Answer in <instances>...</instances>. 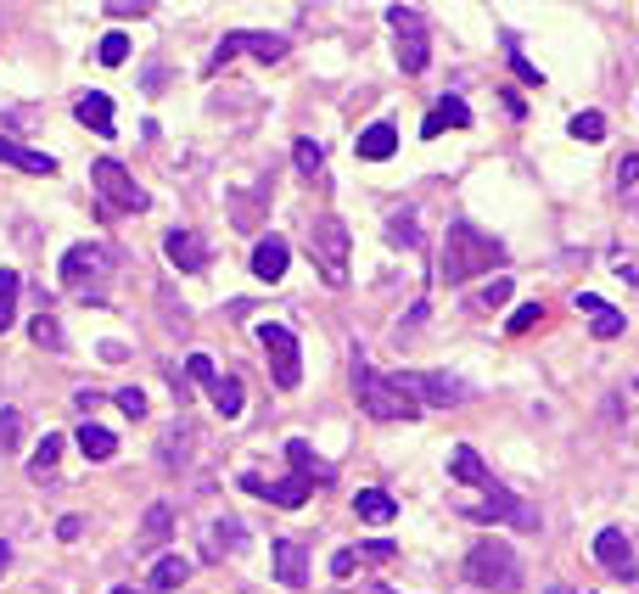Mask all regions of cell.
Here are the masks:
<instances>
[{"instance_id":"1","label":"cell","mask_w":639,"mask_h":594,"mask_svg":"<svg viewBox=\"0 0 639 594\" xmlns=\"http://www.w3.org/2000/svg\"><path fill=\"white\" fill-rule=\"evenodd\" d=\"M494 264H505V241H494L488 230H477L471 219H455L449 236H443V281L449 286H466L477 275H488Z\"/></svg>"},{"instance_id":"2","label":"cell","mask_w":639,"mask_h":594,"mask_svg":"<svg viewBox=\"0 0 639 594\" xmlns=\"http://www.w3.org/2000/svg\"><path fill=\"white\" fill-rule=\"evenodd\" d=\"M466 578L477 583V589L511 594V589H522V555H516L505 538H477L466 550Z\"/></svg>"},{"instance_id":"3","label":"cell","mask_w":639,"mask_h":594,"mask_svg":"<svg viewBox=\"0 0 639 594\" xmlns=\"http://www.w3.org/2000/svg\"><path fill=\"white\" fill-rule=\"evenodd\" d=\"M354 393H359V410H365L370 421H415V415H421L410 387H398L393 376H382V370H370V365L354 370Z\"/></svg>"},{"instance_id":"4","label":"cell","mask_w":639,"mask_h":594,"mask_svg":"<svg viewBox=\"0 0 639 594\" xmlns=\"http://www.w3.org/2000/svg\"><path fill=\"white\" fill-rule=\"evenodd\" d=\"M309 253L326 275V286H348V225H342L337 213H320L309 225Z\"/></svg>"},{"instance_id":"5","label":"cell","mask_w":639,"mask_h":594,"mask_svg":"<svg viewBox=\"0 0 639 594\" xmlns=\"http://www.w3.org/2000/svg\"><path fill=\"white\" fill-rule=\"evenodd\" d=\"M90 185L101 191V202H107L113 213H146V202H152L118 157H96V163H90Z\"/></svg>"},{"instance_id":"6","label":"cell","mask_w":639,"mask_h":594,"mask_svg":"<svg viewBox=\"0 0 639 594\" xmlns=\"http://www.w3.org/2000/svg\"><path fill=\"white\" fill-rule=\"evenodd\" d=\"M258 342H264V354H270L275 387H281V393H292V387L303 382V348H298V337H292V326L264 320V326H258Z\"/></svg>"},{"instance_id":"7","label":"cell","mask_w":639,"mask_h":594,"mask_svg":"<svg viewBox=\"0 0 639 594\" xmlns=\"http://www.w3.org/2000/svg\"><path fill=\"white\" fill-rule=\"evenodd\" d=\"M477 522H511L516 533H539V510L527 505V499H516L511 488H499V482H488L483 488V505L471 510Z\"/></svg>"},{"instance_id":"8","label":"cell","mask_w":639,"mask_h":594,"mask_svg":"<svg viewBox=\"0 0 639 594\" xmlns=\"http://www.w3.org/2000/svg\"><path fill=\"white\" fill-rule=\"evenodd\" d=\"M398 387H410L415 404H460L466 398V382H455V376H443V370H404V376H393Z\"/></svg>"},{"instance_id":"9","label":"cell","mask_w":639,"mask_h":594,"mask_svg":"<svg viewBox=\"0 0 639 594\" xmlns=\"http://www.w3.org/2000/svg\"><path fill=\"white\" fill-rule=\"evenodd\" d=\"M107 269H113V253H107L101 241H79V247H68V253H62L57 275H62V286H85V281H101Z\"/></svg>"},{"instance_id":"10","label":"cell","mask_w":639,"mask_h":594,"mask_svg":"<svg viewBox=\"0 0 639 594\" xmlns=\"http://www.w3.org/2000/svg\"><path fill=\"white\" fill-rule=\"evenodd\" d=\"M236 51H253L258 62H281L292 45H286V34H225V40H219V51H213V68H225Z\"/></svg>"},{"instance_id":"11","label":"cell","mask_w":639,"mask_h":594,"mask_svg":"<svg viewBox=\"0 0 639 594\" xmlns=\"http://www.w3.org/2000/svg\"><path fill=\"white\" fill-rule=\"evenodd\" d=\"M595 561L606 566L611 578H623V583L639 578V561H634V550H628L623 527H600V533H595Z\"/></svg>"},{"instance_id":"12","label":"cell","mask_w":639,"mask_h":594,"mask_svg":"<svg viewBox=\"0 0 639 594\" xmlns=\"http://www.w3.org/2000/svg\"><path fill=\"white\" fill-rule=\"evenodd\" d=\"M466 124H471L466 101H460V96H438V101H432V113L421 118V135H426V141H438L443 129H466Z\"/></svg>"},{"instance_id":"13","label":"cell","mask_w":639,"mask_h":594,"mask_svg":"<svg viewBox=\"0 0 639 594\" xmlns=\"http://www.w3.org/2000/svg\"><path fill=\"white\" fill-rule=\"evenodd\" d=\"M163 253H169V264H174V269H185V275L208 269V247H202L191 230H169V236H163Z\"/></svg>"},{"instance_id":"14","label":"cell","mask_w":639,"mask_h":594,"mask_svg":"<svg viewBox=\"0 0 639 594\" xmlns=\"http://www.w3.org/2000/svg\"><path fill=\"white\" fill-rule=\"evenodd\" d=\"M286 264H292V247H286L281 236H258V247H253V275L258 281H281Z\"/></svg>"},{"instance_id":"15","label":"cell","mask_w":639,"mask_h":594,"mask_svg":"<svg viewBox=\"0 0 639 594\" xmlns=\"http://www.w3.org/2000/svg\"><path fill=\"white\" fill-rule=\"evenodd\" d=\"M0 163L17 174H57V157H45V152H29V146H17L12 135H0Z\"/></svg>"},{"instance_id":"16","label":"cell","mask_w":639,"mask_h":594,"mask_svg":"<svg viewBox=\"0 0 639 594\" xmlns=\"http://www.w3.org/2000/svg\"><path fill=\"white\" fill-rule=\"evenodd\" d=\"M572 303H578V309L589 314V326H595V337H600V342H611L617 331H623V314L611 309V303H600L595 292H572Z\"/></svg>"},{"instance_id":"17","label":"cell","mask_w":639,"mask_h":594,"mask_svg":"<svg viewBox=\"0 0 639 594\" xmlns=\"http://www.w3.org/2000/svg\"><path fill=\"white\" fill-rule=\"evenodd\" d=\"M398 152V129L387 124H370V129H359V157H365V163H387V157Z\"/></svg>"},{"instance_id":"18","label":"cell","mask_w":639,"mask_h":594,"mask_svg":"<svg viewBox=\"0 0 639 594\" xmlns=\"http://www.w3.org/2000/svg\"><path fill=\"white\" fill-rule=\"evenodd\" d=\"M275 578H281L286 589H303V583H309V561H303V550L292 544V538L275 544Z\"/></svg>"},{"instance_id":"19","label":"cell","mask_w":639,"mask_h":594,"mask_svg":"<svg viewBox=\"0 0 639 594\" xmlns=\"http://www.w3.org/2000/svg\"><path fill=\"white\" fill-rule=\"evenodd\" d=\"M73 113H79V124H85V129H96L101 141L113 135V101L101 96V90H90V96H79V107H73Z\"/></svg>"},{"instance_id":"20","label":"cell","mask_w":639,"mask_h":594,"mask_svg":"<svg viewBox=\"0 0 639 594\" xmlns=\"http://www.w3.org/2000/svg\"><path fill=\"white\" fill-rule=\"evenodd\" d=\"M354 516H359V522L382 527V522H393V516H398V505H393V494H382V488H359V494H354Z\"/></svg>"},{"instance_id":"21","label":"cell","mask_w":639,"mask_h":594,"mask_svg":"<svg viewBox=\"0 0 639 594\" xmlns=\"http://www.w3.org/2000/svg\"><path fill=\"white\" fill-rule=\"evenodd\" d=\"M185 578H191V561H185V555H157V561H152V578H146V589L163 594V589H180Z\"/></svg>"},{"instance_id":"22","label":"cell","mask_w":639,"mask_h":594,"mask_svg":"<svg viewBox=\"0 0 639 594\" xmlns=\"http://www.w3.org/2000/svg\"><path fill=\"white\" fill-rule=\"evenodd\" d=\"M426 57H432V45H426V23H421V29H398V68L421 73Z\"/></svg>"},{"instance_id":"23","label":"cell","mask_w":639,"mask_h":594,"mask_svg":"<svg viewBox=\"0 0 639 594\" xmlns=\"http://www.w3.org/2000/svg\"><path fill=\"white\" fill-rule=\"evenodd\" d=\"M449 477L455 482H471V488H488V471H483V460H477V449H466V443H455V449H449Z\"/></svg>"},{"instance_id":"24","label":"cell","mask_w":639,"mask_h":594,"mask_svg":"<svg viewBox=\"0 0 639 594\" xmlns=\"http://www.w3.org/2000/svg\"><path fill=\"white\" fill-rule=\"evenodd\" d=\"M208 398H213V410L225 415H242V404H247V393H242V382H236V376H213L208 382Z\"/></svg>"},{"instance_id":"25","label":"cell","mask_w":639,"mask_h":594,"mask_svg":"<svg viewBox=\"0 0 639 594\" xmlns=\"http://www.w3.org/2000/svg\"><path fill=\"white\" fill-rule=\"evenodd\" d=\"M79 449H85V460H113V454H118V438L107 432V426L85 421V426H79Z\"/></svg>"},{"instance_id":"26","label":"cell","mask_w":639,"mask_h":594,"mask_svg":"<svg viewBox=\"0 0 639 594\" xmlns=\"http://www.w3.org/2000/svg\"><path fill=\"white\" fill-rule=\"evenodd\" d=\"M286 460H292V471H298V477H309V482H331V466H320V460H314V449H309L303 438L286 443Z\"/></svg>"},{"instance_id":"27","label":"cell","mask_w":639,"mask_h":594,"mask_svg":"<svg viewBox=\"0 0 639 594\" xmlns=\"http://www.w3.org/2000/svg\"><path fill=\"white\" fill-rule=\"evenodd\" d=\"M169 533H174V505H152L146 510V522H141V544L152 550V544H163Z\"/></svg>"},{"instance_id":"28","label":"cell","mask_w":639,"mask_h":594,"mask_svg":"<svg viewBox=\"0 0 639 594\" xmlns=\"http://www.w3.org/2000/svg\"><path fill=\"white\" fill-rule=\"evenodd\" d=\"M57 460H62V438H57V432H45L40 449H34V460H29V477H34V482H45Z\"/></svg>"},{"instance_id":"29","label":"cell","mask_w":639,"mask_h":594,"mask_svg":"<svg viewBox=\"0 0 639 594\" xmlns=\"http://www.w3.org/2000/svg\"><path fill=\"white\" fill-rule=\"evenodd\" d=\"M124 57H129V34L124 29H107V34H101V45H96V62H101V68H118Z\"/></svg>"},{"instance_id":"30","label":"cell","mask_w":639,"mask_h":594,"mask_svg":"<svg viewBox=\"0 0 639 594\" xmlns=\"http://www.w3.org/2000/svg\"><path fill=\"white\" fill-rule=\"evenodd\" d=\"M17 292H23L17 269H0V331L12 326V314H17Z\"/></svg>"},{"instance_id":"31","label":"cell","mask_w":639,"mask_h":594,"mask_svg":"<svg viewBox=\"0 0 639 594\" xmlns=\"http://www.w3.org/2000/svg\"><path fill=\"white\" fill-rule=\"evenodd\" d=\"M292 157H298V169H303V174H320V169H326V146L314 141V135H303V141L292 146Z\"/></svg>"},{"instance_id":"32","label":"cell","mask_w":639,"mask_h":594,"mask_svg":"<svg viewBox=\"0 0 639 594\" xmlns=\"http://www.w3.org/2000/svg\"><path fill=\"white\" fill-rule=\"evenodd\" d=\"M567 129H572V141H600V135H606V118L600 113H572Z\"/></svg>"},{"instance_id":"33","label":"cell","mask_w":639,"mask_h":594,"mask_svg":"<svg viewBox=\"0 0 639 594\" xmlns=\"http://www.w3.org/2000/svg\"><path fill=\"white\" fill-rule=\"evenodd\" d=\"M34 342H40V348H51V354H62V348H68V337H62V326L51 320V314H40V320H34Z\"/></svg>"},{"instance_id":"34","label":"cell","mask_w":639,"mask_h":594,"mask_svg":"<svg viewBox=\"0 0 639 594\" xmlns=\"http://www.w3.org/2000/svg\"><path fill=\"white\" fill-rule=\"evenodd\" d=\"M17 438H23V415H17V410H0V454H12Z\"/></svg>"},{"instance_id":"35","label":"cell","mask_w":639,"mask_h":594,"mask_svg":"<svg viewBox=\"0 0 639 594\" xmlns=\"http://www.w3.org/2000/svg\"><path fill=\"white\" fill-rule=\"evenodd\" d=\"M511 275H494V281L483 286V309H505V303H511Z\"/></svg>"},{"instance_id":"36","label":"cell","mask_w":639,"mask_h":594,"mask_svg":"<svg viewBox=\"0 0 639 594\" xmlns=\"http://www.w3.org/2000/svg\"><path fill=\"white\" fill-rule=\"evenodd\" d=\"M539 303H522V309H511V320H505V331H511V337H522V331H533L539 326Z\"/></svg>"},{"instance_id":"37","label":"cell","mask_w":639,"mask_h":594,"mask_svg":"<svg viewBox=\"0 0 639 594\" xmlns=\"http://www.w3.org/2000/svg\"><path fill=\"white\" fill-rule=\"evenodd\" d=\"M213 376H219V370H213L208 354H191V359H185V382H202V387H208Z\"/></svg>"},{"instance_id":"38","label":"cell","mask_w":639,"mask_h":594,"mask_svg":"<svg viewBox=\"0 0 639 594\" xmlns=\"http://www.w3.org/2000/svg\"><path fill=\"white\" fill-rule=\"evenodd\" d=\"M213 544H225V550H242V544H247V527H242V522H219V527H213Z\"/></svg>"},{"instance_id":"39","label":"cell","mask_w":639,"mask_h":594,"mask_svg":"<svg viewBox=\"0 0 639 594\" xmlns=\"http://www.w3.org/2000/svg\"><path fill=\"white\" fill-rule=\"evenodd\" d=\"M118 410L141 421V415H146V393H141V387H118Z\"/></svg>"},{"instance_id":"40","label":"cell","mask_w":639,"mask_h":594,"mask_svg":"<svg viewBox=\"0 0 639 594\" xmlns=\"http://www.w3.org/2000/svg\"><path fill=\"white\" fill-rule=\"evenodd\" d=\"M387 23H393V29H421L426 17L415 12V6H387Z\"/></svg>"},{"instance_id":"41","label":"cell","mask_w":639,"mask_h":594,"mask_svg":"<svg viewBox=\"0 0 639 594\" xmlns=\"http://www.w3.org/2000/svg\"><path fill=\"white\" fill-rule=\"evenodd\" d=\"M354 566H359V550H337L331 555V578H354Z\"/></svg>"},{"instance_id":"42","label":"cell","mask_w":639,"mask_h":594,"mask_svg":"<svg viewBox=\"0 0 639 594\" xmlns=\"http://www.w3.org/2000/svg\"><path fill=\"white\" fill-rule=\"evenodd\" d=\"M393 241L398 247H415V213H398L393 219Z\"/></svg>"},{"instance_id":"43","label":"cell","mask_w":639,"mask_h":594,"mask_svg":"<svg viewBox=\"0 0 639 594\" xmlns=\"http://www.w3.org/2000/svg\"><path fill=\"white\" fill-rule=\"evenodd\" d=\"M253 213H258V191H242V202H236V225L253 230Z\"/></svg>"},{"instance_id":"44","label":"cell","mask_w":639,"mask_h":594,"mask_svg":"<svg viewBox=\"0 0 639 594\" xmlns=\"http://www.w3.org/2000/svg\"><path fill=\"white\" fill-rule=\"evenodd\" d=\"M393 544H387V538H376V544H359V561H393Z\"/></svg>"},{"instance_id":"45","label":"cell","mask_w":639,"mask_h":594,"mask_svg":"<svg viewBox=\"0 0 639 594\" xmlns=\"http://www.w3.org/2000/svg\"><path fill=\"white\" fill-rule=\"evenodd\" d=\"M511 62H516V73H522L527 85H544V73H539V62H527L522 51H516V45H511Z\"/></svg>"},{"instance_id":"46","label":"cell","mask_w":639,"mask_h":594,"mask_svg":"<svg viewBox=\"0 0 639 594\" xmlns=\"http://www.w3.org/2000/svg\"><path fill=\"white\" fill-rule=\"evenodd\" d=\"M79 533H85V522H79V516H62V522H57V538H79Z\"/></svg>"},{"instance_id":"47","label":"cell","mask_w":639,"mask_h":594,"mask_svg":"<svg viewBox=\"0 0 639 594\" xmlns=\"http://www.w3.org/2000/svg\"><path fill=\"white\" fill-rule=\"evenodd\" d=\"M499 101H505V113H511V118H527V107H522V96H516V90H505Z\"/></svg>"},{"instance_id":"48","label":"cell","mask_w":639,"mask_h":594,"mask_svg":"<svg viewBox=\"0 0 639 594\" xmlns=\"http://www.w3.org/2000/svg\"><path fill=\"white\" fill-rule=\"evenodd\" d=\"M617 180H623V185H634V180H639V157H623V169H617Z\"/></svg>"},{"instance_id":"49","label":"cell","mask_w":639,"mask_h":594,"mask_svg":"<svg viewBox=\"0 0 639 594\" xmlns=\"http://www.w3.org/2000/svg\"><path fill=\"white\" fill-rule=\"evenodd\" d=\"M152 6H107V17H146Z\"/></svg>"},{"instance_id":"50","label":"cell","mask_w":639,"mask_h":594,"mask_svg":"<svg viewBox=\"0 0 639 594\" xmlns=\"http://www.w3.org/2000/svg\"><path fill=\"white\" fill-rule=\"evenodd\" d=\"M6 572H12V544L0 538V578H6Z\"/></svg>"},{"instance_id":"51","label":"cell","mask_w":639,"mask_h":594,"mask_svg":"<svg viewBox=\"0 0 639 594\" xmlns=\"http://www.w3.org/2000/svg\"><path fill=\"white\" fill-rule=\"evenodd\" d=\"M113 594H141V589H113Z\"/></svg>"},{"instance_id":"52","label":"cell","mask_w":639,"mask_h":594,"mask_svg":"<svg viewBox=\"0 0 639 594\" xmlns=\"http://www.w3.org/2000/svg\"><path fill=\"white\" fill-rule=\"evenodd\" d=\"M550 594H561V589H550Z\"/></svg>"}]
</instances>
